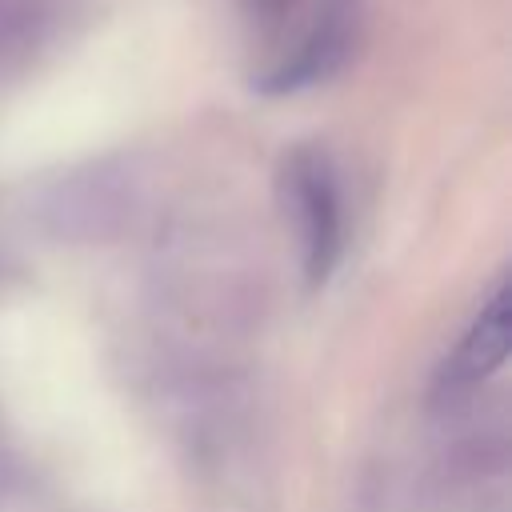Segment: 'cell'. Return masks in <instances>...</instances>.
Masks as SVG:
<instances>
[{"mask_svg": "<svg viewBox=\"0 0 512 512\" xmlns=\"http://www.w3.org/2000/svg\"><path fill=\"white\" fill-rule=\"evenodd\" d=\"M280 200L300 236L304 276L312 288H320L344 248V216L332 160L320 148H292L280 168Z\"/></svg>", "mask_w": 512, "mask_h": 512, "instance_id": "cell-1", "label": "cell"}, {"mask_svg": "<svg viewBox=\"0 0 512 512\" xmlns=\"http://www.w3.org/2000/svg\"><path fill=\"white\" fill-rule=\"evenodd\" d=\"M352 52V4H332L316 28L304 36V44L292 52V60H284L280 68H272L268 76L256 80V88L264 96H284V92H300L312 88L320 80H328Z\"/></svg>", "mask_w": 512, "mask_h": 512, "instance_id": "cell-3", "label": "cell"}, {"mask_svg": "<svg viewBox=\"0 0 512 512\" xmlns=\"http://www.w3.org/2000/svg\"><path fill=\"white\" fill-rule=\"evenodd\" d=\"M508 332H512V288H508V280H500L488 292V300L480 304V312L472 316L456 352L444 360L440 388L456 392V388H472V384L488 380L508 356Z\"/></svg>", "mask_w": 512, "mask_h": 512, "instance_id": "cell-2", "label": "cell"}]
</instances>
